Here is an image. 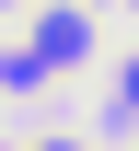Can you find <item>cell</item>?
<instances>
[{
  "instance_id": "obj_2",
  "label": "cell",
  "mask_w": 139,
  "mask_h": 151,
  "mask_svg": "<svg viewBox=\"0 0 139 151\" xmlns=\"http://www.w3.org/2000/svg\"><path fill=\"white\" fill-rule=\"evenodd\" d=\"M128 93H139V70H128Z\"/></svg>"
},
{
  "instance_id": "obj_1",
  "label": "cell",
  "mask_w": 139,
  "mask_h": 151,
  "mask_svg": "<svg viewBox=\"0 0 139 151\" xmlns=\"http://www.w3.org/2000/svg\"><path fill=\"white\" fill-rule=\"evenodd\" d=\"M35 70H81V58H93V12H81V0H58V12H35Z\"/></svg>"
}]
</instances>
